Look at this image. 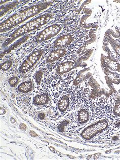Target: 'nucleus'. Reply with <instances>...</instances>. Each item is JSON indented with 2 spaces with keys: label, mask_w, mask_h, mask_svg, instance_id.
Listing matches in <instances>:
<instances>
[{
  "label": "nucleus",
  "mask_w": 120,
  "mask_h": 160,
  "mask_svg": "<svg viewBox=\"0 0 120 160\" xmlns=\"http://www.w3.org/2000/svg\"><path fill=\"white\" fill-rule=\"evenodd\" d=\"M108 125V122L106 119L98 121L85 128L81 132V136L85 140H90L94 136L107 129Z\"/></svg>",
  "instance_id": "obj_1"
},
{
  "label": "nucleus",
  "mask_w": 120,
  "mask_h": 160,
  "mask_svg": "<svg viewBox=\"0 0 120 160\" xmlns=\"http://www.w3.org/2000/svg\"><path fill=\"white\" fill-rule=\"evenodd\" d=\"M62 26L60 23H55L48 26L35 37V42L40 43L50 40L58 34L62 30Z\"/></svg>",
  "instance_id": "obj_2"
},
{
  "label": "nucleus",
  "mask_w": 120,
  "mask_h": 160,
  "mask_svg": "<svg viewBox=\"0 0 120 160\" xmlns=\"http://www.w3.org/2000/svg\"><path fill=\"white\" fill-rule=\"evenodd\" d=\"M43 53V50L40 49L34 51L31 54L29 55L22 63V64L20 66L19 69V72L21 73H26V72H28L40 60Z\"/></svg>",
  "instance_id": "obj_3"
},
{
  "label": "nucleus",
  "mask_w": 120,
  "mask_h": 160,
  "mask_svg": "<svg viewBox=\"0 0 120 160\" xmlns=\"http://www.w3.org/2000/svg\"><path fill=\"white\" fill-rule=\"evenodd\" d=\"M81 63L80 59L67 60L58 65L55 69L56 74L59 76L64 75L79 66Z\"/></svg>",
  "instance_id": "obj_4"
},
{
  "label": "nucleus",
  "mask_w": 120,
  "mask_h": 160,
  "mask_svg": "<svg viewBox=\"0 0 120 160\" xmlns=\"http://www.w3.org/2000/svg\"><path fill=\"white\" fill-rule=\"evenodd\" d=\"M77 37L75 33H68L59 37L53 43V47L55 49L67 48L73 42Z\"/></svg>",
  "instance_id": "obj_5"
},
{
  "label": "nucleus",
  "mask_w": 120,
  "mask_h": 160,
  "mask_svg": "<svg viewBox=\"0 0 120 160\" xmlns=\"http://www.w3.org/2000/svg\"><path fill=\"white\" fill-rule=\"evenodd\" d=\"M69 51V49L68 47L55 49V50L52 51L48 55L46 60V62L49 63L57 61L59 59L66 56Z\"/></svg>",
  "instance_id": "obj_6"
},
{
  "label": "nucleus",
  "mask_w": 120,
  "mask_h": 160,
  "mask_svg": "<svg viewBox=\"0 0 120 160\" xmlns=\"http://www.w3.org/2000/svg\"><path fill=\"white\" fill-rule=\"evenodd\" d=\"M70 98L68 95L63 94L58 102V108L61 112H65L68 110L71 105Z\"/></svg>",
  "instance_id": "obj_7"
},
{
  "label": "nucleus",
  "mask_w": 120,
  "mask_h": 160,
  "mask_svg": "<svg viewBox=\"0 0 120 160\" xmlns=\"http://www.w3.org/2000/svg\"><path fill=\"white\" fill-rule=\"evenodd\" d=\"M90 117L89 112L86 108H81L77 113V121L80 125L87 123L89 120Z\"/></svg>",
  "instance_id": "obj_8"
},
{
  "label": "nucleus",
  "mask_w": 120,
  "mask_h": 160,
  "mask_svg": "<svg viewBox=\"0 0 120 160\" xmlns=\"http://www.w3.org/2000/svg\"><path fill=\"white\" fill-rule=\"evenodd\" d=\"M49 97L46 93L37 95L33 98V103L36 106H43L47 104L49 101Z\"/></svg>",
  "instance_id": "obj_9"
},
{
  "label": "nucleus",
  "mask_w": 120,
  "mask_h": 160,
  "mask_svg": "<svg viewBox=\"0 0 120 160\" xmlns=\"http://www.w3.org/2000/svg\"><path fill=\"white\" fill-rule=\"evenodd\" d=\"M33 89V84L31 81H24L18 86V91L19 92L27 93L31 92Z\"/></svg>",
  "instance_id": "obj_10"
},
{
  "label": "nucleus",
  "mask_w": 120,
  "mask_h": 160,
  "mask_svg": "<svg viewBox=\"0 0 120 160\" xmlns=\"http://www.w3.org/2000/svg\"><path fill=\"white\" fill-rule=\"evenodd\" d=\"M112 112L113 116L120 118V98H117L112 103Z\"/></svg>",
  "instance_id": "obj_11"
},
{
  "label": "nucleus",
  "mask_w": 120,
  "mask_h": 160,
  "mask_svg": "<svg viewBox=\"0 0 120 160\" xmlns=\"http://www.w3.org/2000/svg\"><path fill=\"white\" fill-rule=\"evenodd\" d=\"M13 64V60H8L4 62L2 64H1V69L2 71H8L12 67Z\"/></svg>",
  "instance_id": "obj_12"
},
{
  "label": "nucleus",
  "mask_w": 120,
  "mask_h": 160,
  "mask_svg": "<svg viewBox=\"0 0 120 160\" xmlns=\"http://www.w3.org/2000/svg\"><path fill=\"white\" fill-rule=\"evenodd\" d=\"M19 82L18 78L17 77H13L8 80V83L12 87H14L18 85Z\"/></svg>",
  "instance_id": "obj_13"
},
{
  "label": "nucleus",
  "mask_w": 120,
  "mask_h": 160,
  "mask_svg": "<svg viewBox=\"0 0 120 160\" xmlns=\"http://www.w3.org/2000/svg\"><path fill=\"white\" fill-rule=\"evenodd\" d=\"M112 46L115 53L120 58V44L114 42L112 43Z\"/></svg>",
  "instance_id": "obj_14"
},
{
  "label": "nucleus",
  "mask_w": 120,
  "mask_h": 160,
  "mask_svg": "<svg viewBox=\"0 0 120 160\" xmlns=\"http://www.w3.org/2000/svg\"><path fill=\"white\" fill-rule=\"evenodd\" d=\"M19 128H20V129L23 130V131H26L27 129V126L25 124L22 123L19 125Z\"/></svg>",
  "instance_id": "obj_15"
},
{
  "label": "nucleus",
  "mask_w": 120,
  "mask_h": 160,
  "mask_svg": "<svg viewBox=\"0 0 120 160\" xmlns=\"http://www.w3.org/2000/svg\"><path fill=\"white\" fill-rule=\"evenodd\" d=\"M29 134L31 135V136H32V137H33V138H35V137H38V135L35 131H30Z\"/></svg>",
  "instance_id": "obj_16"
},
{
  "label": "nucleus",
  "mask_w": 120,
  "mask_h": 160,
  "mask_svg": "<svg viewBox=\"0 0 120 160\" xmlns=\"http://www.w3.org/2000/svg\"><path fill=\"white\" fill-rule=\"evenodd\" d=\"M45 117V115L44 113H40L39 115V118L40 119H41V120L44 119Z\"/></svg>",
  "instance_id": "obj_17"
},
{
  "label": "nucleus",
  "mask_w": 120,
  "mask_h": 160,
  "mask_svg": "<svg viewBox=\"0 0 120 160\" xmlns=\"http://www.w3.org/2000/svg\"><path fill=\"white\" fill-rule=\"evenodd\" d=\"M100 155H101V153H96V154H95L94 157V159H97L99 157H100Z\"/></svg>",
  "instance_id": "obj_18"
},
{
  "label": "nucleus",
  "mask_w": 120,
  "mask_h": 160,
  "mask_svg": "<svg viewBox=\"0 0 120 160\" xmlns=\"http://www.w3.org/2000/svg\"><path fill=\"white\" fill-rule=\"evenodd\" d=\"M49 149L50 150V151H51V152H53V153H55V152H56V151H55V149L53 147H49Z\"/></svg>",
  "instance_id": "obj_19"
}]
</instances>
